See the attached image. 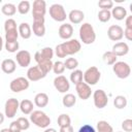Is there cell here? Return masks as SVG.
I'll use <instances>...</instances> for the list:
<instances>
[{"mask_svg":"<svg viewBox=\"0 0 132 132\" xmlns=\"http://www.w3.org/2000/svg\"><path fill=\"white\" fill-rule=\"evenodd\" d=\"M81 48V44L77 39H69L55 47V54L58 58H66L67 56H72L77 54Z\"/></svg>","mask_w":132,"mask_h":132,"instance_id":"cell-1","label":"cell"},{"mask_svg":"<svg viewBox=\"0 0 132 132\" xmlns=\"http://www.w3.org/2000/svg\"><path fill=\"white\" fill-rule=\"evenodd\" d=\"M79 38L85 44H92L96 40V33L90 23H82L79 27Z\"/></svg>","mask_w":132,"mask_h":132,"instance_id":"cell-2","label":"cell"},{"mask_svg":"<svg viewBox=\"0 0 132 132\" xmlns=\"http://www.w3.org/2000/svg\"><path fill=\"white\" fill-rule=\"evenodd\" d=\"M30 122H32L38 128L46 129V128H48V126L51 124V119L42 110H34L30 114Z\"/></svg>","mask_w":132,"mask_h":132,"instance_id":"cell-3","label":"cell"},{"mask_svg":"<svg viewBox=\"0 0 132 132\" xmlns=\"http://www.w3.org/2000/svg\"><path fill=\"white\" fill-rule=\"evenodd\" d=\"M100 77L101 73L96 66H91L84 72V81L89 86L96 85L100 80Z\"/></svg>","mask_w":132,"mask_h":132,"instance_id":"cell-4","label":"cell"},{"mask_svg":"<svg viewBox=\"0 0 132 132\" xmlns=\"http://www.w3.org/2000/svg\"><path fill=\"white\" fill-rule=\"evenodd\" d=\"M112 71L119 78H127L131 74V68L128 63L124 61H118L112 65Z\"/></svg>","mask_w":132,"mask_h":132,"instance_id":"cell-5","label":"cell"},{"mask_svg":"<svg viewBox=\"0 0 132 132\" xmlns=\"http://www.w3.org/2000/svg\"><path fill=\"white\" fill-rule=\"evenodd\" d=\"M50 15L53 20H55L56 22H64L66 20V18H68L65 8L63 7V5L55 3L53 5L50 6Z\"/></svg>","mask_w":132,"mask_h":132,"instance_id":"cell-6","label":"cell"},{"mask_svg":"<svg viewBox=\"0 0 132 132\" xmlns=\"http://www.w3.org/2000/svg\"><path fill=\"white\" fill-rule=\"evenodd\" d=\"M30 86V80L27 77L19 76L14 79H12L9 84V88L14 93H20L22 91H26Z\"/></svg>","mask_w":132,"mask_h":132,"instance_id":"cell-7","label":"cell"},{"mask_svg":"<svg viewBox=\"0 0 132 132\" xmlns=\"http://www.w3.org/2000/svg\"><path fill=\"white\" fill-rule=\"evenodd\" d=\"M46 12V3L43 0H35L33 2L32 15L33 20H44Z\"/></svg>","mask_w":132,"mask_h":132,"instance_id":"cell-8","label":"cell"},{"mask_svg":"<svg viewBox=\"0 0 132 132\" xmlns=\"http://www.w3.org/2000/svg\"><path fill=\"white\" fill-rule=\"evenodd\" d=\"M20 108V102L16 98H9L6 100L4 105V114L8 119H12L18 109Z\"/></svg>","mask_w":132,"mask_h":132,"instance_id":"cell-9","label":"cell"},{"mask_svg":"<svg viewBox=\"0 0 132 132\" xmlns=\"http://www.w3.org/2000/svg\"><path fill=\"white\" fill-rule=\"evenodd\" d=\"M93 100H94V105L99 109L104 108L108 103V97H107L106 93L101 89H98V90L94 91Z\"/></svg>","mask_w":132,"mask_h":132,"instance_id":"cell-10","label":"cell"},{"mask_svg":"<svg viewBox=\"0 0 132 132\" xmlns=\"http://www.w3.org/2000/svg\"><path fill=\"white\" fill-rule=\"evenodd\" d=\"M34 60L36 61V63H37V65L47 74L51 70H53V66H54V63L52 62V60H47V59H44L42 56H41V54H40V52L38 51V52H36L35 53V55H34Z\"/></svg>","mask_w":132,"mask_h":132,"instance_id":"cell-11","label":"cell"},{"mask_svg":"<svg viewBox=\"0 0 132 132\" xmlns=\"http://www.w3.org/2000/svg\"><path fill=\"white\" fill-rule=\"evenodd\" d=\"M45 76H46V73L38 65L30 67L27 71V78L30 81H37V80H40L41 78H44Z\"/></svg>","mask_w":132,"mask_h":132,"instance_id":"cell-12","label":"cell"},{"mask_svg":"<svg viewBox=\"0 0 132 132\" xmlns=\"http://www.w3.org/2000/svg\"><path fill=\"white\" fill-rule=\"evenodd\" d=\"M54 87L60 93H66L70 89V82L64 75H58L54 79Z\"/></svg>","mask_w":132,"mask_h":132,"instance_id":"cell-13","label":"cell"},{"mask_svg":"<svg viewBox=\"0 0 132 132\" xmlns=\"http://www.w3.org/2000/svg\"><path fill=\"white\" fill-rule=\"evenodd\" d=\"M107 36L112 41H120L124 37V29L119 25H111L107 29Z\"/></svg>","mask_w":132,"mask_h":132,"instance_id":"cell-14","label":"cell"},{"mask_svg":"<svg viewBox=\"0 0 132 132\" xmlns=\"http://www.w3.org/2000/svg\"><path fill=\"white\" fill-rule=\"evenodd\" d=\"M75 91L77 93V96L81 99V100H87L91 97L92 94V90H91V86H89L88 84H86L85 81L79 82L78 85L75 86Z\"/></svg>","mask_w":132,"mask_h":132,"instance_id":"cell-15","label":"cell"},{"mask_svg":"<svg viewBox=\"0 0 132 132\" xmlns=\"http://www.w3.org/2000/svg\"><path fill=\"white\" fill-rule=\"evenodd\" d=\"M15 59H16V63L21 67H28L31 63V54L26 50H22L16 53Z\"/></svg>","mask_w":132,"mask_h":132,"instance_id":"cell-16","label":"cell"},{"mask_svg":"<svg viewBox=\"0 0 132 132\" xmlns=\"http://www.w3.org/2000/svg\"><path fill=\"white\" fill-rule=\"evenodd\" d=\"M73 31H74V29H73L72 25L69 23H65L59 27L58 34H59L60 38L65 39V40H69V39H71V37L73 35Z\"/></svg>","mask_w":132,"mask_h":132,"instance_id":"cell-17","label":"cell"},{"mask_svg":"<svg viewBox=\"0 0 132 132\" xmlns=\"http://www.w3.org/2000/svg\"><path fill=\"white\" fill-rule=\"evenodd\" d=\"M112 52L116 54L117 57L126 56L129 53V45L124 41L116 42L113 44V46H112Z\"/></svg>","mask_w":132,"mask_h":132,"instance_id":"cell-18","label":"cell"},{"mask_svg":"<svg viewBox=\"0 0 132 132\" xmlns=\"http://www.w3.org/2000/svg\"><path fill=\"white\" fill-rule=\"evenodd\" d=\"M68 19L70 21V23L74 24V25H77V24H80L84 19H85V13L82 10H79V9H72L69 13H68Z\"/></svg>","mask_w":132,"mask_h":132,"instance_id":"cell-19","label":"cell"},{"mask_svg":"<svg viewBox=\"0 0 132 132\" xmlns=\"http://www.w3.org/2000/svg\"><path fill=\"white\" fill-rule=\"evenodd\" d=\"M16 63L12 59H4L1 62V70L6 74H11L15 71Z\"/></svg>","mask_w":132,"mask_h":132,"instance_id":"cell-20","label":"cell"},{"mask_svg":"<svg viewBox=\"0 0 132 132\" xmlns=\"http://www.w3.org/2000/svg\"><path fill=\"white\" fill-rule=\"evenodd\" d=\"M19 29V34L23 39H29L32 35V28L30 27V25L26 22H23L19 25L18 27Z\"/></svg>","mask_w":132,"mask_h":132,"instance_id":"cell-21","label":"cell"},{"mask_svg":"<svg viewBox=\"0 0 132 132\" xmlns=\"http://www.w3.org/2000/svg\"><path fill=\"white\" fill-rule=\"evenodd\" d=\"M111 16L118 21H122L127 18V10L121 5L116 6L111 9Z\"/></svg>","mask_w":132,"mask_h":132,"instance_id":"cell-22","label":"cell"},{"mask_svg":"<svg viewBox=\"0 0 132 132\" xmlns=\"http://www.w3.org/2000/svg\"><path fill=\"white\" fill-rule=\"evenodd\" d=\"M32 31H33L34 35H36L37 37H42V36H44V34H45V26H44V22L33 21Z\"/></svg>","mask_w":132,"mask_h":132,"instance_id":"cell-23","label":"cell"},{"mask_svg":"<svg viewBox=\"0 0 132 132\" xmlns=\"http://www.w3.org/2000/svg\"><path fill=\"white\" fill-rule=\"evenodd\" d=\"M34 104L37 107H45L48 104V96L45 93H38L34 97Z\"/></svg>","mask_w":132,"mask_h":132,"instance_id":"cell-24","label":"cell"},{"mask_svg":"<svg viewBox=\"0 0 132 132\" xmlns=\"http://www.w3.org/2000/svg\"><path fill=\"white\" fill-rule=\"evenodd\" d=\"M33 107H34V104L29 99H24L20 102V109L24 114H31L34 111Z\"/></svg>","mask_w":132,"mask_h":132,"instance_id":"cell-25","label":"cell"},{"mask_svg":"<svg viewBox=\"0 0 132 132\" xmlns=\"http://www.w3.org/2000/svg\"><path fill=\"white\" fill-rule=\"evenodd\" d=\"M16 6L12 3H5L2 5L1 7V11L4 15H7V16H12L15 12H16Z\"/></svg>","mask_w":132,"mask_h":132,"instance_id":"cell-26","label":"cell"},{"mask_svg":"<svg viewBox=\"0 0 132 132\" xmlns=\"http://www.w3.org/2000/svg\"><path fill=\"white\" fill-rule=\"evenodd\" d=\"M84 79V73L81 70L79 69H75L70 73V81L73 82L75 86L78 85L79 82H81Z\"/></svg>","mask_w":132,"mask_h":132,"instance_id":"cell-27","label":"cell"},{"mask_svg":"<svg viewBox=\"0 0 132 132\" xmlns=\"http://www.w3.org/2000/svg\"><path fill=\"white\" fill-rule=\"evenodd\" d=\"M76 103V97L71 94V93H68V94H65L63 99H62V104L65 106V107H72L74 106Z\"/></svg>","mask_w":132,"mask_h":132,"instance_id":"cell-28","label":"cell"},{"mask_svg":"<svg viewBox=\"0 0 132 132\" xmlns=\"http://www.w3.org/2000/svg\"><path fill=\"white\" fill-rule=\"evenodd\" d=\"M102 58H103V61H104L107 65H113L114 63L118 62V61H117L118 57L116 56V54H114L112 51H107V52H105V53L103 54Z\"/></svg>","mask_w":132,"mask_h":132,"instance_id":"cell-29","label":"cell"},{"mask_svg":"<svg viewBox=\"0 0 132 132\" xmlns=\"http://www.w3.org/2000/svg\"><path fill=\"white\" fill-rule=\"evenodd\" d=\"M127 98L125 97V96H123V95H118V96H116L114 97V99H113V105H114V107L116 108H118V109H123V108H125L126 106H127Z\"/></svg>","mask_w":132,"mask_h":132,"instance_id":"cell-30","label":"cell"},{"mask_svg":"<svg viewBox=\"0 0 132 132\" xmlns=\"http://www.w3.org/2000/svg\"><path fill=\"white\" fill-rule=\"evenodd\" d=\"M96 132H113V128L111 127V125L108 122L102 120V121H99L97 123Z\"/></svg>","mask_w":132,"mask_h":132,"instance_id":"cell-31","label":"cell"},{"mask_svg":"<svg viewBox=\"0 0 132 132\" xmlns=\"http://www.w3.org/2000/svg\"><path fill=\"white\" fill-rule=\"evenodd\" d=\"M31 9V4L27 0H23L18 4V11L21 14H27Z\"/></svg>","mask_w":132,"mask_h":132,"instance_id":"cell-32","label":"cell"},{"mask_svg":"<svg viewBox=\"0 0 132 132\" xmlns=\"http://www.w3.org/2000/svg\"><path fill=\"white\" fill-rule=\"evenodd\" d=\"M57 123L59 125V127H66V126H70L71 124V119L67 113H62L58 117Z\"/></svg>","mask_w":132,"mask_h":132,"instance_id":"cell-33","label":"cell"},{"mask_svg":"<svg viewBox=\"0 0 132 132\" xmlns=\"http://www.w3.org/2000/svg\"><path fill=\"white\" fill-rule=\"evenodd\" d=\"M111 19V11L107 9H101L98 12V20L101 23H107Z\"/></svg>","mask_w":132,"mask_h":132,"instance_id":"cell-34","label":"cell"},{"mask_svg":"<svg viewBox=\"0 0 132 132\" xmlns=\"http://www.w3.org/2000/svg\"><path fill=\"white\" fill-rule=\"evenodd\" d=\"M19 29L16 30H11V31H7L5 32V41L7 42H13V41H18V37H19Z\"/></svg>","mask_w":132,"mask_h":132,"instance_id":"cell-35","label":"cell"},{"mask_svg":"<svg viewBox=\"0 0 132 132\" xmlns=\"http://www.w3.org/2000/svg\"><path fill=\"white\" fill-rule=\"evenodd\" d=\"M65 64V67L66 69H69V70H75L78 66V61L75 59V58H67L64 62Z\"/></svg>","mask_w":132,"mask_h":132,"instance_id":"cell-36","label":"cell"},{"mask_svg":"<svg viewBox=\"0 0 132 132\" xmlns=\"http://www.w3.org/2000/svg\"><path fill=\"white\" fill-rule=\"evenodd\" d=\"M65 69H66V67H65L64 62H62V61H56V62L54 63L53 71H54L55 74H60V75H61V74L65 71Z\"/></svg>","mask_w":132,"mask_h":132,"instance_id":"cell-37","label":"cell"},{"mask_svg":"<svg viewBox=\"0 0 132 132\" xmlns=\"http://www.w3.org/2000/svg\"><path fill=\"white\" fill-rule=\"evenodd\" d=\"M4 47H5V50L8 53H16L18 50H19V47H20V44H19V41H13V42H7V41H5Z\"/></svg>","mask_w":132,"mask_h":132,"instance_id":"cell-38","label":"cell"},{"mask_svg":"<svg viewBox=\"0 0 132 132\" xmlns=\"http://www.w3.org/2000/svg\"><path fill=\"white\" fill-rule=\"evenodd\" d=\"M39 52H40L41 56L44 59H47V60H52L53 57H54V55H55L54 50L52 47H50V46H45V47L41 48V51H39Z\"/></svg>","mask_w":132,"mask_h":132,"instance_id":"cell-39","label":"cell"},{"mask_svg":"<svg viewBox=\"0 0 132 132\" xmlns=\"http://www.w3.org/2000/svg\"><path fill=\"white\" fill-rule=\"evenodd\" d=\"M16 22L13 19H7L4 22V30L5 32L11 31V30H16Z\"/></svg>","mask_w":132,"mask_h":132,"instance_id":"cell-40","label":"cell"},{"mask_svg":"<svg viewBox=\"0 0 132 132\" xmlns=\"http://www.w3.org/2000/svg\"><path fill=\"white\" fill-rule=\"evenodd\" d=\"M16 122H18V124L20 125L22 131L28 130V129L30 128V121H29L27 118H24V117L18 118V119H16Z\"/></svg>","mask_w":132,"mask_h":132,"instance_id":"cell-41","label":"cell"},{"mask_svg":"<svg viewBox=\"0 0 132 132\" xmlns=\"http://www.w3.org/2000/svg\"><path fill=\"white\" fill-rule=\"evenodd\" d=\"M98 6L101 9L109 10L110 8H113V1L112 0H100L98 2Z\"/></svg>","mask_w":132,"mask_h":132,"instance_id":"cell-42","label":"cell"},{"mask_svg":"<svg viewBox=\"0 0 132 132\" xmlns=\"http://www.w3.org/2000/svg\"><path fill=\"white\" fill-rule=\"evenodd\" d=\"M122 129L124 132H132V119H126L122 123Z\"/></svg>","mask_w":132,"mask_h":132,"instance_id":"cell-43","label":"cell"},{"mask_svg":"<svg viewBox=\"0 0 132 132\" xmlns=\"http://www.w3.org/2000/svg\"><path fill=\"white\" fill-rule=\"evenodd\" d=\"M9 130H10V132H21L22 131V129H21V127H20V125L18 124L16 121H13V122L10 123Z\"/></svg>","mask_w":132,"mask_h":132,"instance_id":"cell-44","label":"cell"},{"mask_svg":"<svg viewBox=\"0 0 132 132\" xmlns=\"http://www.w3.org/2000/svg\"><path fill=\"white\" fill-rule=\"evenodd\" d=\"M78 132H96V130H95V128L93 126H91L89 124H86V125H82L79 128Z\"/></svg>","mask_w":132,"mask_h":132,"instance_id":"cell-45","label":"cell"},{"mask_svg":"<svg viewBox=\"0 0 132 132\" xmlns=\"http://www.w3.org/2000/svg\"><path fill=\"white\" fill-rule=\"evenodd\" d=\"M124 36L127 40L132 41V28H126L124 30Z\"/></svg>","mask_w":132,"mask_h":132,"instance_id":"cell-46","label":"cell"},{"mask_svg":"<svg viewBox=\"0 0 132 132\" xmlns=\"http://www.w3.org/2000/svg\"><path fill=\"white\" fill-rule=\"evenodd\" d=\"M125 25H126V28H132V14L127 15L125 20Z\"/></svg>","mask_w":132,"mask_h":132,"instance_id":"cell-47","label":"cell"},{"mask_svg":"<svg viewBox=\"0 0 132 132\" xmlns=\"http://www.w3.org/2000/svg\"><path fill=\"white\" fill-rule=\"evenodd\" d=\"M59 132H74V129L70 125V126H66V127H61Z\"/></svg>","mask_w":132,"mask_h":132,"instance_id":"cell-48","label":"cell"},{"mask_svg":"<svg viewBox=\"0 0 132 132\" xmlns=\"http://www.w3.org/2000/svg\"><path fill=\"white\" fill-rule=\"evenodd\" d=\"M43 132H57V130L54 129V128H46Z\"/></svg>","mask_w":132,"mask_h":132,"instance_id":"cell-49","label":"cell"},{"mask_svg":"<svg viewBox=\"0 0 132 132\" xmlns=\"http://www.w3.org/2000/svg\"><path fill=\"white\" fill-rule=\"evenodd\" d=\"M0 132H10V130H9V128H3L0 130Z\"/></svg>","mask_w":132,"mask_h":132,"instance_id":"cell-50","label":"cell"},{"mask_svg":"<svg viewBox=\"0 0 132 132\" xmlns=\"http://www.w3.org/2000/svg\"><path fill=\"white\" fill-rule=\"evenodd\" d=\"M0 117H1V120H0V123L2 124V123H3V121H4V114H3V113H0Z\"/></svg>","mask_w":132,"mask_h":132,"instance_id":"cell-51","label":"cell"},{"mask_svg":"<svg viewBox=\"0 0 132 132\" xmlns=\"http://www.w3.org/2000/svg\"><path fill=\"white\" fill-rule=\"evenodd\" d=\"M129 7H130V11H131V12H132V2H131V3H130V6H129Z\"/></svg>","mask_w":132,"mask_h":132,"instance_id":"cell-52","label":"cell"},{"mask_svg":"<svg viewBox=\"0 0 132 132\" xmlns=\"http://www.w3.org/2000/svg\"><path fill=\"white\" fill-rule=\"evenodd\" d=\"M118 132H123V131H118Z\"/></svg>","mask_w":132,"mask_h":132,"instance_id":"cell-53","label":"cell"}]
</instances>
